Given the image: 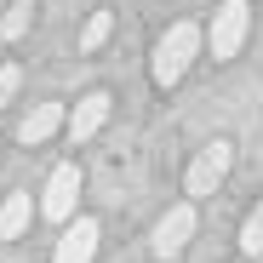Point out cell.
<instances>
[{
    "label": "cell",
    "instance_id": "277c9868",
    "mask_svg": "<svg viewBox=\"0 0 263 263\" xmlns=\"http://www.w3.org/2000/svg\"><path fill=\"white\" fill-rule=\"evenodd\" d=\"M74 200H80V166H74V160H63V166H52V178H46L40 212H46L52 223H69V217H74Z\"/></svg>",
    "mask_w": 263,
    "mask_h": 263
},
{
    "label": "cell",
    "instance_id": "52a82bcc",
    "mask_svg": "<svg viewBox=\"0 0 263 263\" xmlns=\"http://www.w3.org/2000/svg\"><path fill=\"white\" fill-rule=\"evenodd\" d=\"M103 120H109V92H86L74 103V115L63 120V132H69V143H86V138L103 132Z\"/></svg>",
    "mask_w": 263,
    "mask_h": 263
},
{
    "label": "cell",
    "instance_id": "6da1fadb",
    "mask_svg": "<svg viewBox=\"0 0 263 263\" xmlns=\"http://www.w3.org/2000/svg\"><path fill=\"white\" fill-rule=\"evenodd\" d=\"M195 52H200V29H195V23H172V29L160 34V46H155V63H149L155 86H178L183 69L195 63Z\"/></svg>",
    "mask_w": 263,
    "mask_h": 263
},
{
    "label": "cell",
    "instance_id": "30bf717a",
    "mask_svg": "<svg viewBox=\"0 0 263 263\" xmlns=\"http://www.w3.org/2000/svg\"><path fill=\"white\" fill-rule=\"evenodd\" d=\"M29 23H34V0H12L6 17H0V40H23Z\"/></svg>",
    "mask_w": 263,
    "mask_h": 263
},
{
    "label": "cell",
    "instance_id": "8fae6325",
    "mask_svg": "<svg viewBox=\"0 0 263 263\" xmlns=\"http://www.w3.org/2000/svg\"><path fill=\"white\" fill-rule=\"evenodd\" d=\"M240 252H246V257H257V252H263V200L246 212V223H240Z\"/></svg>",
    "mask_w": 263,
    "mask_h": 263
},
{
    "label": "cell",
    "instance_id": "ba28073f",
    "mask_svg": "<svg viewBox=\"0 0 263 263\" xmlns=\"http://www.w3.org/2000/svg\"><path fill=\"white\" fill-rule=\"evenodd\" d=\"M63 120H69V115H63V103H34V109H29V115L17 120V138H23V143L34 149V143H46L52 132L63 126Z\"/></svg>",
    "mask_w": 263,
    "mask_h": 263
},
{
    "label": "cell",
    "instance_id": "9c48e42d",
    "mask_svg": "<svg viewBox=\"0 0 263 263\" xmlns=\"http://www.w3.org/2000/svg\"><path fill=\"white\" fill-rule=\"evenodd\" d=\"M29 217H34V200L29 195H6L0 200V240H23Z\"/></svg>",
    "mask_w": 263,
    "mask_h": 263
},
{
    "label": "cell",
    "instance_id": "3957f363",
    "mask_svg": "<svg viewBox=\"0 0 263 263\" xmlns=\"http://www.w3.org/2000/svg\"><path fill=\"white\" fill-rule=\"evenodd\" d=\"M229 160H235V143H223V138H217V143H206L200 155H195V166H189V178H183V189L200 200V195H212L217 183H223L229 178Z\"/></svg>",
    "mask_w": 263,
    "mask_h": 263
},
{
    "label": "cell",
    "instance_id": "7c38bea8",
    "mask_svg": "<svg viewBox=\"0 0 263 263\" xmlns=\"http://www.w3.org/2000/svg\"><path fill=\"white\" fill-rule=\"evenodd\" d=\"M109 29H115V17H109V12H98L92 23H86V29H80V52H98V46H103V40H109Z\"/></svg>",
    "mask_w": 263,
    "mask_h": 263
},
{
    "label": "cell",
    "instance_id": "8992f818",
    "mask_svg": "<svg viewBox=\"0 0 263 263\" xmlns=\"http://www.w3.org/2000/svg\"><path fill=\"white\" fill-rule=\"evenodd\" d=\"M92 257H98V223L92 217H69L63 235H58L52 263H92Z\"/></svg>",
    "mask_w": 263,
    "mask_h": 263
},
{
    "label": "cell",
    "instance_id": "7a4b0ae2",
    "mask_svg": "<svg viewBox=\"0 0 263 263\" xmlns=\"http://www.w3.org/2000/svg\"><path fill=\"white\" fill-rule=\"evenodd\" d=\"M246 29H252V6H246V0H223V6L212 12V29H206V40H212V58H217V63H229V58L240 52Z\"/></svg>",
    "mask_w": 263,
    "mask_h": 263
},
{
    "label": "cell",
    "instance_id": "5bb4252c",
    "mask_svg": "<svg viewBox=\"0 0 263 263\" xmlns=\"http://www.w3.org/2000/svg\"><path fill=\"white\" fill-rule=\"evenodd\" d=\"M0 200H6V195H0Z\"/></svg>",
    "mask_w": 263,
    "mask_h": 263
},
{
    "label": "cell",
    "instance_id": "4fadbf2b",
    "mask_svg": "<svg viewBox=\"0 0 263 263\" xmlns=\"http://www.w3.org/2000/svg\"><path fill=\"white\" fill-rule=\"evenodd\" d=\"M17 86H23V69H17V63H6V69H0V109L17 98Z\"/></svg>",
    "mask_w": 263,
    "mask_h": 263
},
{
    "label": "cell",
    "instance_id": "5b68a950",
    "mask_svg": "<svg viewBox=\"0 0 263 263\" xmlns=\"http://www.w3.org/2000/svg\"><path fill=\"white\" fill-rule=\"evenodd\" d=\"M189 235H195V206H172L160 223H155L149 246H155V257H160V263H172V257H183Z\"/></svg>",
    "mask_w": 263,
    "mask_h": 263
}]
</instances>
